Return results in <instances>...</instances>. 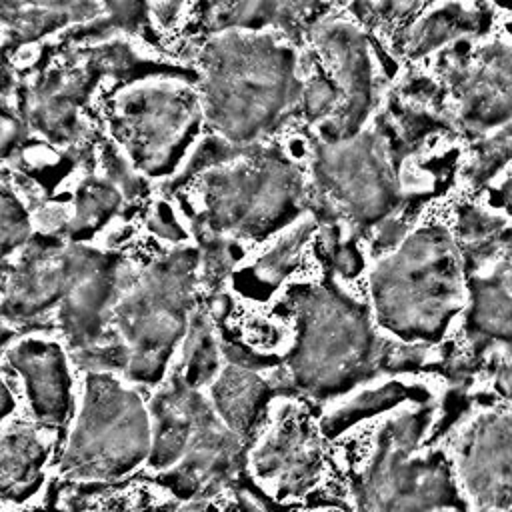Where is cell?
Returning <instances> with one entry per match:
<instances>
[{
    "label": "cell",
    "mask_w": 512,
    "mask_h": 512,
    "mask_svg": "<svg viewBox=\"0 0 512 512\" xmlns=\"http://www.w3.org/2000/svg\"><path fill=\"white\" fill-rule=\"evenodd\" d=\"M202 68L204 116L234 146L254 144L300 104L294 52L272 36L226 30L206 44Z\"/></svg>",
    "instance_id": "1"
},
{
    "label": "cell",
    "mask_w": 512,
    "mask_h": 512,
    "mask_svg": "<svg viewBox=\"0 0 512 512\" xmlns=\"http://www.w3.org/2000/svg\"><path fill=\"white\" fill-rule=\"evenodd\" d=\"M380 320L406 338H436L460 300V268L438 228L410 236L380 264L372 282Z\"/></svg>",
    "instance_id": "2"
},
{
    "label": "cell",
    "mask_w": 512,
    "mask_h": 512,
    "mask_svg": "<svg viewBox=\"0 0 512 512\" xmlns=\"http://www.w3.org/2000/svg\"><path fill=\"white\" fill-rule=\"evenodd\" d=\"M198 254L180 250L148 268L128 292L112 306L130 356L126 372L134 380L156 382L166 366L174 342L184 330L186 310L194 284Z\"/></svg>",
    "instance_id": "3"
},
{
    "label": "cell",
    "mask_w": 512,
    "mask_h": 512,
    "mask_svg": "<svg viewBox=\"0 0 512 512\" xmlns=\"http://www.w3.org/2000/svg\"><path fill=\"white\" fill-rule=\"evenodd\" d=\"M148 452V424L138 396L104 372L86 380L84 404L62 456V472L82 480H114Z\"/></svg>",
    "instance_id": "4"
},
{
    "label": "cell",
    "mask_w": 512,
    "mask_h": 512,
    "mask_svg": "<svg viewBox=\"0 0 512 512\" xmlns=\"http://www.w3.org/2000/svg\"><path fill=\"white\" fill-rule=\"evenodd\" d=\"M246 154L248 162L208 174L206 214L196 228L212 234L264 236L296 210L302 182L290 162L272 150L254 148V144Z\"/></svg>",
    "instance_id": "5"
},
{
    "label": "cell",
    "mask_w": 512,
    "mask_h": 512,
    "mask_svg": "<svg viewBox=\"0 0 512 512\" xmlns=\"http://www.w3.org/2000/svg\"><path fill=\"white\" fill-rule=\"evenodd\" d=\"M300 312L302 340L292 372L302 388L330 394L370 372L372 334L354 302L320 290L306 294Z\"/></svg>",
    "instance_id": "6"
},
{
    "label": "cell",
    "mask_w": 512,
    "mask_h": 512,
    "mask_svg": "<svg viewBox=\"0 0 512 512\" xmlns=\"http://www.w3.org/2000/svg\"><path fill=\"white\" fill-rule=\"evenodd\" d=\"M24 246L20 260L2 280L4 322H28L50 312L106 256L86 246H66L50 236L30 238Z\"/></svg>",
    "instance_id": "7"
},
{
    "label": "cell",
    "mask_w": 512,
    "mask_h": 512,
    "mask_svg": "<svg viewBox=\"0 0 512 512\" xmlns=\"http://www.w3.org/2000/svg\"><path fill=\"white\" fill-rule=\"evenodd\" d=\"M194 102L176 92L154 90L124 108L122 136L134 162L150 174L168 168L196 128Z\"/></svg>",
    "instance_id": "8"
},
{
    "label": "cell",
    "mask_w": 512,
    "mask_h": 512,
    "mask_svg": "<svg viewBox=\"0 0 512 512\" xmlns=\"http://www.w3.org/2000/svg\"><path fill=\"white\" fill-rule=\"evenodd\" d=\"M454 64L448 72L450 90L458 102V122L472 134L508 122L510 116V50L508 44L484 46L472 62Z\"/></svg>",
    "instance_id": "9"
},
{
    "label": "cell",
    "mask_w": 512,
    "mask_h": 512,
    "mask_svg": "<svg viewBox=\"0 0 512 512\" xmlns=\"http://www.w3.org/2000/svg\"><path fill=\"white\" fill-rule=\"evenodd\" d=\"M8 364L22 376L32 414L42 424L58 426L72 404L70 374L62 348L48 340H22L6 354Z\"/></svg>",
    "instance_id": "10"
},
{
    "label": "cell",
    "mask_w": 512,
    "mask_h": 512,
    "mask_svg": "<svg viewBox=\"0 0 512 512\" xmlns=\"http://www.w3.org/2000/svg\"><path fill=\"white\" fill-rule=\"evenodd\" d=\"M462 476L468 492L490 510L510 504V420L492 414L478 422L462 452Z\"/></svg>",
    "instance_id": "11"
},
{
    "label": "cell",
    "mask_w": 512,
    "mask_h": 512,
    "mask_svg": "<svg viewBox=\"0 0 512 512\" xmlns=\"http://www.w3.org/2000/svg\"><path fill=\"white\" fill-rule=\"evenodd\" d=\"M122 266L110 254L58 304V324L70 346L80 352L104 338V326L110 318L118 292L122 290Z\"/></svg>",
    "instance_id": "12"
},
{
    "label": "cell",
    "mask_w": 512,
    "mask_h": 512,
    "mask_svg": "<svg viewBox=\"0 0 512 512\" xmlns=\"http://www.w3.org/2000/svg\"><path fill=\"white\" fill-rule=\"evenodd\" d=\"M254 466L260 476L274 480L282 490H304L318 468V446L308 426L284 422L256 454Z\"/></svg>",
    "instance_id": "13"
},
{
    "label": "cell",
    "mask_w": 512,
    "mask_h": 512,
    "mask_svg": "<svg viewBox=\"0 0 512 512\" xmlns=\"http://www.w3.org/2000/svg\"><path fill=\"white\" fill-rule=\"evenodd\" d=\"M46 444L30 426H12L0 436V498L20 502L28 498L42 476Z\"/></svg>",
    "instance_id": "14"
},
{
    "label": "cell",
    "mask_w": 512,
    "mask_h": 512,
    "mask_svg": "<svg viewBox=\"0 0 512 512\" xmlns=\"http://www.w3.org/2000/svg\"><path fill=\"white\" fill-rule=\"evenodd\" d=\"M100 12L96 0H0V24L18 40H34Z\"/></svg>",
    "instance_id": "15"
},
{
    "label": "cell",
    "mask_w": 512,
    "mask_h": 512,
    "mask_svg": "<svg viewBox=\"0 0 512 512\" xmlns=\"http://www.w3.org/2000/svg\"><path fill=\"white\" fill-rule=\"evenodd\" d=\"M220 416L234 434H246L256 422L258 410L266 400L268 386L256 374L230 366L212 388Z\"/></svg>",
    "instance_id": "16"
},
{
    "label": "cell",
    "mask_w": 512,
    "mask_h": 512,
    "mask_svg": "<svg viewBox=\"0 0 512 512\" xmlns=\"http://www.w3.org/2000/svg\"><path fill=\"white\" fill-rule=\"evenodd\" d=\"M474 330L486 336L508 338L510 334V290L508 268L502 276L490 280H478L474 286V306L470 314Z\"/></svg>",
    "instance_id": "17"
},
{
    "label": "cell",
    "mask_w": 512,
    "mask_h": 512,
    "mask_svg": "<svg viewBox=\"0 0 512 512\" xmlns=\"http://www.w3.org/2000/svg\"><path fill=\"white\" fill-rule=\"evenodd\" d=\"M120 194L114 184L104 180L86 182L76 196V210L70 222V234L80 236L102 226L118 208Z\"/></svg>",
    "instance_id": "18"
},
{
    "label": "cell",
    "mask_w": 512,
    "mask_h": 512,
    "mask_svg": "<svg viewBox=\"0 0 512 512\" xmlns=\"http://www.w3.org/2000/svg\"><path fill=\"white\" fill-rule=\"evenodd\" d=\"M186 352H188V358H186L184 384L190 388H196L204 384L218 366L216 346L210 334L208 318L202 312H198L192 320V332H190Z\"/></svg>",
    "instance_id": "19"
},
{
    "label": "cell",
    "mask_w": 512,
    "mask_h": 512,
    "mask_svg": "<svg viewBox=\"0 0 512 512\" xmlns=\"http://www.w3.org/2000/svg\"><path fill=\"white\" fill-rule=\"evenodd\" d=\"M32 222L22 202L0 186V260L30 240Z\"/></svg>",
    "instance_id": "20"
},
{
    "label": "cell",
    "mask_w": 512,
    "mask_h": 512,
    "mask_svg": "<svg viewBox=\"0 0 512 512\" xmlns=\"http://www.w3.org/2000/svg\"><path fill=\"white\" fill-rule=\"evenodd\" d=\"M508 156H510V130H508V124H504L500 128V132H496L490 138H486L484 142H480V146L476 148V154L466 170L468 178L474 184H482L494 172H498V168L508 160Z\"/></svg>",
    "instance_id": "21"
},
{
    "label": "cell",
    "mask_w": 512,
    "mask_h": 512,
    "mask_svg": "<svg viewBox=\"0 0 512 512\" xmlns=\"http://www.w3.org/2000/svg\"><path fill=\"white\" fill-rule=\"evenodd\" d=\"M404 396H406V390H404L402 386H398V384H388V386L382 388V390H374V392H368V394L356 398L354 404L348 406L350 410H344V412H340L338 416H334L332 420H328V426L334 428L336 424H338V426L348 424L350 420H354V418H358V416H364L366 412L372 414V412H376V410H380V408H384V406H392V404H396L398 400H402Z\"/></svg>",
    "instance_id": "22"
},
{
    "label": "cell",
    "mask_w": 512,
    "mask_h": 512,
    "mask_svg": "<svg viewBox=\"0 0 512 512\" xmlns=\"http://www.w3.org/2000/svg\"><path fill=\"white\" fill-rule=\"evenodd\" d=\"M310 230V224L306 226H300L290 238H286L284 242H280L272 252H268L262 260H260V274L266 276V278H280L286 268L290 266V262L294 260L298 248H300V242L302 238L306 236V232Z\"/></svg>",
    "instance_id": "23"
},
{
    "label": "cell",
    "mask_w": 512,
    "mask_h": 512,
    "mask_svg": "<svg viewBox=\"0 0 512 512\" xmlns=\"http://www.w3.org/2000/svg\"><path fill=\"white\" fill-rule=\"evenodd\" d=\"M110 16L124 28H136L146 14V0H104Z\"/></svg>",
    "instance_id": "24"
},
{
    "label": "cell",
    "mask_w": 512,
    "mask_h": 512,
    "mask_svg": "<svg viewBox=\"0 0 512 512\" xmlns=\"http://www.w3.org/2000/svg\"><path fill=\"white\" fill-rule=\"evenodd\" d=\"M14 410V396L8 388V384L0 376V422Z\"/></svg>",
    "instance_id": "25"
},
{
    "label": "cell",
    "mask_w": 512,
    "mask_h": 512,
    "mask_svg": "<svg viewBox=\"0 0 512 512\" xmlns=\"http://www.w3.org/2000/svg\"><path fill=\"white\" fill-rule=\"evenodd\" d=\"M12 336H14V332L8 328V324L0 318V348H4L10 340H12Z\"/></svg>",
    "instance_id": "26"
}]
</instances>
